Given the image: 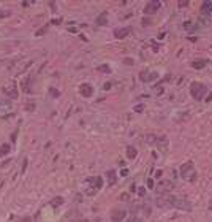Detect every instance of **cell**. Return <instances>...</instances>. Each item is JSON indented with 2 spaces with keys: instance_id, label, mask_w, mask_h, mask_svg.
Masks as SVG:
<instances>
[{
  "instance_id": "obj_2",
  "label": "cell",
  "mask_w": 212,
  "mask_h": 222,
  "mask_svg": "<svg viewBox=\"0 0 212 222\" xmlns=\"http://www.w3.org/2000/svg\"><path fill=\"white\" fill-rule=\"evenodd\" d=\"M207 89L204 84H201V82H195V84H192V87H190V94L193 95V99L196 100H201L204 95H206Z\"/></svg>"
},
{
  "instance_id": "obj_19",
  "label": "cell",
  "mask_w": 212,
  "mask_h": 222,
  "mask_svg": "<svg viewBox=\"0 0 212 222\" xmlns=\"http://www.w3.org/2000/svg\"><path fill=\"white\" fill-rule=\"evenodd\" d=\"M100 70H101V72H106V73H108V72H109V67H104V65H103V67H100Z\"/></svg>"
},
{
  "instance_id": "obj_3",
  "label": "cell",
  "mask_w": 212,
  "mask_h": 222,
  "mask_svg": "<svg viewBox=\"0 0 212 222\" xmlns=\"http://www.w3.org/2000/svg\"><path fill=\"white\" fill-rule=\"evenodd\" d=\"M147 141L152 143L155 148H158V149H161V151H165V149H166V146H168V140H166L165 136L149 135V136H147Z\"/></svg>"
},
{
  "instance_id": "obj_21",
  "label": "cell",
  "mask_w": 212,
  "mask_h": 222,
  "mask_svg": "<svg viewBox=\"0 0 212 222\" xmlns=\"http://www.w3.org/2000/svg\"><path fill=\"white\" fill-rule=\"evenodd\" d=\"M128 222H141V219H138V217H131Z\"/></svg>"
},
{
  "instance_id": "obj_1",
  "label": "cell",
  "mask_w": 212,
  "mask_h": 222,
  "mask_svg": "<svg viewBox=\"0 0 212 222\" xmlns=\"http://www.w3.org/2000/svg\"><path fill=\"white\" fill-rule=\"evenodd\" d=\"M181 176L188 183H195L196 181V171H195V166L192 163H184L181 166Z\"/></svg>"
},
{
  "instance_id": "obj_17",
  "label": "cell",
  "mask_w": 212,
  "mask_h": 222,
  "mask_svg": "<svg viewBox=\"0 0 212 222\" xmlns=\"http://www.w3.org/2000/svg\"><path fill=\"white\" fill-rule=\"evenodd\" d=\"M8 151H10V146H8V144H3V148L0 149V157H2L3 154H6Z\"/></svg>"
},
{
  "instance_id": "obj_4",
  "label": "cell",
  "mask_w": 212,
  "mask_h": 222,
  "mask_svg": "<svg viewBox=\"0 0 212 222\" xmlns=\"http://www.w3.org/2000/svg\"><path fill=\"white\" fill-rule=\"evenodd\" d=\"M173 183H169V181H160L158 184H157V187H155V192L157 193H166V192H169L173 189Z\"/></svg>"
},
{
  "instance_id": "obj_9",
  "label": "cell",
  "mask_w": 212,
  "mask_h": 222,
  "mask_svg": "<svg viewBox=\"0 0 212 222\" xmlns=\"http://www.w3.org/2000/svg\"><path fill=\"white\" fill-rule=\"evenodd\" d=\"M131 32V29H128V27H125V29H121V30H116V33H114V37L116 38H124V37H127L128 33Z\"/></svg>"
},
{
  "instance_id": "obj_22",
  "label": "cell",
  "mask_w": 212,
  "mask_h": 222,
  "mask_svg": "<svg viewBox=\"0 0 212 222\" xmlns=\"http://www.w3.org/2000/svg\"><path fill=\"white\" fill-rule=\"evenodd\" d=\"M207 100H212V94H210V97H207Z\"/></svg>"
},
{
  "instance_id": "obj_13",
  "label": "cell",
  "mask_w": 212,
  "mask_h": 222,
  "mask_svg": "<svg viewBox=\"0 0 212 222\" xmlns=\"http://www.w3.org/2000/svg\"><path fill=\"white\" fill-rule=\"evenodd\" d=\"M136 156H138V151L133 146H128V149H127V157H128V159H135Z\"/></svg>"
},
{
  "instance_id": "obj_14",
  "label": "cell",
  "mask_w": 212,
  "mask_h": 222,
  "mask_svg": "<svg viewBox=\"0 0 212 222\" xmlns=\"http://www.w3.org/2000/svg\"><path fill=\"white\" fill-rule=\"evenodd\" d=\"M3 92H5V94H10V97H16V95H18V92H16L15 87H5Z\"/></svg>"
},
{
  "instance_id": "obj_10",
  "label": "cell",
  "mask_w": 212,
  "mask_h": 222,
  "mask_svg": "<svg viewBox=\"0 0 212 222\" xmlns=\"http://www.w3.org/2000/svg\"><path fill=\"white\" fill-rule=\"evenodd\" d=\"M106 176H108V183H109V186H114V184H116V171H114V170L106 171Z\"/></svg>"
},
{
  "instance_id": "obj_11",
  "label": "cell",
  "mask_w": 212,
  "mask_h": 222,
  "mask_svg": "<svg viewBox=\"0 0 212 222\" xmlns=\"http://www.w3.org/2000/svg\"><path fill=\"white\" fill-rule=\"evenodd\" d=\"M207 65V60H196L192 64V67L195 68V70H201V68H204Z\"/></svg>"
},
{
  "instance_id": "obj_8",
  "label": "cell",
  "mask_w": 212,
  "mask_h": 222,
  "mask_svg": "<svg viewBox=\"0 0 212 222\" xmlns=\"http://www.w3.org/2000/svg\"><path fill=\"white\" fill-rule=\"evenodd\" d=\"M124 217H125V211H122V210H114L111 213V220L112 222H121Z\"/></svg>"
},
{
  "instance_id": "obj_6",
  "label": "cell",
  "mask_w": 212,
  "mask_h": 222,
  "mask_svg": "<svg viewBox=\"0 0 212 222\" xmlns=\"http://www.w3.org/2000/svg\"><path fill=\"white\" fill-rule=\"evenodd\" d=\"M79 94L82 97H92L94 95V87H92L90 84H87V82H84V84H81V87H79Z\"/></svg>"
},
{
  "instance_id": "obj_12",
  "label": "cell",
  "mask_w": 212,
  "mask_h": 222,
  "mask_svg": "<svg viewBox=\"0 0 212 222\" xmlns=\"http://www.w3.org/2000/svg\"><path fill=\"white\" fill-rule=\"evenodd\" d=\"M201 13H212V2H204L201 6Z\"/></svg>"
},
{
  "instance_id": "obj_15",
  "label": "cell",
  "mask_w": 212,
  "mask_h": 222,
  "mask_svg": "<svg viewBox=\"0 0 212 222\" xmlns=\"http://www.w3.org/2000/svg\"><path fill=\"white\" fill-rule=\"evenodd\" d=\"M106 22H108V16H106V13H103V15H100V18H98L97 24H100V25H104Z\"/></svg>"
},
{
  "instance_id": "obj_18",
  "label": "cell",
  "mask_w": 212,
  "mask_h": 222,
  "mask_svg": "<svg viewBox=\"0 0 212 222\" xmlns=\"http://www.w3.org/2000/svg\"><path fill=\"white\" fill-rule=\"evenodd\" d=\"M5 16H10V11H0V18H5Z\"/></svg>"
},
{
  "instance_id": "obj_20",
  "label": "cell",
  "mask_w": 212,
  "mask_h": 222,
  "mask_svg": "<svg viewBox=\"0 0 212 222\" xmlns=\"http://www.w3.org/2000/svg\"><path fill=\"white\" fill-rule=\"evenodd\" d=\"M147 186H149L151 189H154V181H152V179H149V181H147Z\"/></svg>"
},
{
  "instance_id": "obj_5",
  "label": "cell",
  "mask_w": 212,
  "mask_h": 222,
  "mask_svg": "<svg viewBox=\"0 0 212 222\" xmlns=\"http://www.w3.org/2000/svg\"><path fill=\"white\" fill-rule=\"evenodd\" d=\"M157 73L155 72H151V70H144L143 73L139 75V78H141V81L143 82H152V81H155L157 79Z\"/></svg>"
},
{
  "instance_id": "obj_16",
  "label": "cell",
  "mask_w": 212,
  "mask_h": 222,
  "mask_svg": "<svg viewBox=\"0 0 212 222\" xmlns=\"http://www.w3.org/2000/svg\"><path fill=\"white\" fill-rule=\"evenodd\" d=\"M184 29H195V22H192V21L184 22Z\"/></svg>"
},
{
  "instance_id": "obj_7",
  "label": "cell",
  "mask_w": 212,
  "mask_h": 222,
  "mask_svg": "<svg viewBox=\"0 0 212 222\" xmlns=\"http://www.w3.org/2000/svg\"><path fill=\"white\" fill-rule=\"evenodd\" d=\"M160 5H161L160 2H149V3H147V6L144 8V13H146V15H152V13H155V11L160 8Z\"/></svg>"
}]
</instances>
